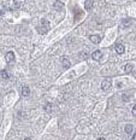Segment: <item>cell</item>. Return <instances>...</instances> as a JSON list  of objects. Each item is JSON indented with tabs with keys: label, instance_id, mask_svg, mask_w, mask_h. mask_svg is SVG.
<instances>
[{
	"label": "cell",
	"instance_id": "4",
	"mask_svg": "<svg viewBox=\"0 0 136 140\" xmlns=\"http://www.w3.org/2000/svg\"><path fill=\"white\" fill-rule=\"evenodd\" d=\"M114 50H116V52H117L118 54H123L124 51H125V47H124V45H122V44H116Z\"/></svg>",
	"mask_w": 136,
	"mask_h": 140
},
{
	"label": "cell",
	"instance_id": "1",
	"mask_svg": "<svg viewBox=\"0 0 136 140\" xmlns=\"http://www.w3.org/2000/svg\"><path fill=\"white\" fill-rule=\"evenodd\" d=\"M48 29H49V22L47 19H42L41 21V24L37 27V32L40 34H46L48 32Z\"/></svg>",
	"mask_w": 136,
	"mask_h": 140
},
{
	"label": "cell",
	"instance_id": "2",
	"mask_svg": "<svg viewBox=\"0 0 136 140\" xmlns=\"http://www.w3.org/2000/svg\"><path fill=\"white\" fill-rule=\"evenodd\" d=\"M111 86H112V81H111L110 79H106V80H104V81L101 82V88H102L104 91H108V89L111 88Z\"/></svg>",
	"mask_w": 136,
	"mask_h": 140
},
{
	"label": "cell",
	"instance_id": "15",
	"mask_svg": "<svg viewBox=\"0 0 136 140\" xmlns=\"http://www.w3.org/2000/svg\"><path fill=\"white\" fill-rule=\"evenodd\" d=\"M51 108H52V105H51V104H46L45 110H46V111H48V110H51Z\"/></svg>",
	"mask_w": 136,
	"mask_h": 140
},
{
	"label": "cell",
	"instance_id": "6",
	"mask_svg": "<svg viewBox=\"0 0 136 140\" xmlns=\"http://www.w3.org/2000/svg\"><path fill=\"white\" fill-rule=\"evenodd\" d=\"M89 39H90V41H92L93 44H99V42L101 41V38L98 36V35H90Z\"/></svg>",
	"mask_w": 136,
	"mask_h": 140
},
{
	"label": "cell",
	"instance_id": "12",
	"mask_svg": "<svg viewBox=\"0 0 136 140\" xmlns=\"http://www.w3.org/2000/svg\"><path fill=\"white\" fill-rule=\"evenodd\" d=\"M0 75H1V79H4V80H7V79L10 77L9 73H7V71H5V70H3V71L0 73Z\"/></svg>",
	"mask_w": 136,
	"mask_h": 140
},
{
	"label": "cell",
	"instance_id": "8",
	"mask_svg": "<svg viewBox=\"0 0 136 140\" xmlns=\"http://www.w3.org/2000/svg\"><path fill=\"white\" fill-rule=\"evenodd\" d=\"M132 69H134L132 64H126V65L124 66V71H125L126 74H130V73H132Z\"/></svg>",
	"mask_w": 136,
	"mask_h": 140
},
{
	"label": "cell",
	"instance_id": "19",
	"mask_svg": "<svg viewBox=\"0 0 136 140\" xmlns=\"http://www.w3.org/2000/svg\"><path fill=\"white\" fill-rule=\"evenodd\" d=\"M1 15H3V12H1V11H0V16H1Z\"/></svg>",
	"mask_w": 136,
	"mask_h": 140
},
{
	"label": "cell",
	"instance_id": "17",
	"mask_svg": "<svg viewBox=\"0 0 136 140\" xmlns=\"http://www.w3.org/2000/svg\"><path fill=\"white\" fill-rule=\"evenodd\" d=\"M123 23L125 24V23H130V19L128 18V19H123Z\"/></svg>",
	"mask_w": 136,
	"mask_h": 140
},
{
	"label": "cell",
	"instance_id": "16",
	"mask_svg": "<svg viewBox=\"0 0 136 140\" xmlns=\"http://www.w3.org/2000/svg\"><path fill=\"white\" fill-rule=\"evenodd\" d=\"M132 115H134V116H136V105L132 108Z\"/></svg>",
	"mask_w": 136,
	"mask_h": 140
},
{
	"label": "cell",
	"instance_id": "13",
	"mask_svg": "<svg viewBox=\"0 0 136 140\" xmlns=\"http://www.w3.org/2000/svg\"><path fill=\"white\" fill-rule=\"evenodd\" d=\"M54 9H63V4L60 1H54Z\"/></svg>",
	"mask_w": 136,
	"mask_h": 140
},
{
	"label": "cell",
	"instance_id": "7",
	"mask_svg": "<svg viewBox=\"0 0 136 140\" xmlns=\"http://www.w3.org/2000/svg\"><path fill=\"white\" fill-rule=\"evenodd\" d=\"M21 92H22V95H23V97H28V95L30 94V89H29L28 86H23Z\"/></svg>",
	"mask_w": 136,
	"mask_h": 140
},
{
	"label": "cell",
	"instance_id": "10",
	"mask_svg": "<svg viewBox=\"0 0 136 140\" xmlns=\"http://www.w3.org/2000/svg\"><path fill=\"white\" fill-rule=\"evenodd\" d=\"M132 129H134V128H132L131 124H126L125 128H124V132H125L126 134H131V133H132Z\"/></svg>",
	"mask_w": 136,
	"mask_h": 140
},
{
	"label": "cell",
	"instance_id": "11",
	"mask_svg": "<svg viewBox=\"0 0 136 140\" xmlns=\"http://www.w3.org/2000/svg\"><path fill=\"white\" fill-rule=\"evenodd\" d=\"M84 7H86V10H88V11L92 10V7H93V1H92V0H87Z\"/></svg>",
	"mask_w": 136,
	"mask_h": 140
},
{
	"label": "cell",
	"instance_id": "14",
	"mask_svg": "<svg viewBox=\"0 0 136 140\" xmlns=\"http://www.w3.org/2000/svg\"><path fill=\"white\" fill-rule=\"evenodd\" d=\"M86 57H87V54H86V53H84V52H82V53H81V54H80V57H78V58H80V59H84V58H86Z\"/></svg>",
	"mask_w": 136,
	"mask_h": 140
},
{
	"label": "cell",
	"instance_id": "5",
	"mask_svg": "<svg viewBox=\"0 0 136 140\" xmlns=\"http://www.w3.org/2000/svg\"><path fill=\"white\" fill-rule=\"evenodd\" d=\"M5 58H6V62H7V63H13V62H15V53L10 51V52L6 53V57H5Z\"/></svg>",
	"mask_w": 136,
	"mask_h": 140
},
{
	"label": "cell",
	"instance_id": "18",
	"mask_svg": "<svg viewBox=\"0 0 136 140\" xmlns=\"http://www.w3.org/2000/svg\"><path fill=\"white\" fill-rule=\"evenodd\" d=\"M123 99H124V100H128V99H129V97H128V95H125V94H124V95H123Z\"/></svg>",
	"mask_w": 136,
	"mask_h": 140
},
{
	"label": "cell",
	"instance_id": "3",
	"mask_svg": "<svg viewBox=\"0 0 136 140\" xmlns=\"http://www.w3.org/2000/svg\"><path fill=\"white\" fill-rule=\"evenodd\" d=\"M92 58H93L94 60H98V62L101 60V58H102V52L99 51V50H98V51H94V52L92 53Z\"/></svg>",
	"mask_w": 136,
	"mask_h": 140
},
{
	"label": "cell",
	"instance_id": "9",
	"mask_svg": "<svg viewBox=\"0 0 136 140\" xmlns=\"http://www.w3.org/2000/svg\"><path fill=\"white\" fill-rule=\"evenodd\" d=\"M62 62H63V66H64L65 69H68V68L70 66V60H69L66 57H63V58H62Z\"/></svg>",
	"mask_w": 136,
	"mask_h": 140
}]
</instances>
